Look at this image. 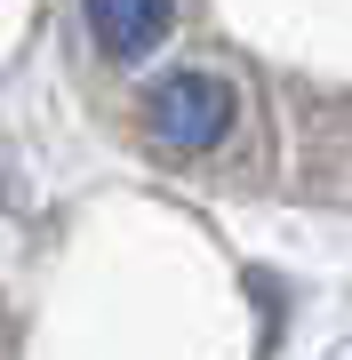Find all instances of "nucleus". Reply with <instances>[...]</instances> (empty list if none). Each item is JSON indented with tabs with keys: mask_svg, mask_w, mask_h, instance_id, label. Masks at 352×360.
<instances>
[{
	"mask_svg": "<svg viewBox=\"0 0 352 360\" xmlns=\"http://www.w3.org/2000/svg\"><path fill=\"white\" fill-rule=\"evenodd\" d=\"M144 129H152L160 153H209L233 129V89L216 72H169L144 104Z\"/></svg>",
	"mask_w": 352,
	"mask_h": 360,
	"instance_id": "f257e3e1",
	"label": "nucleus"
},
{
	"mask_svg": "<svg viewBox=\"0 0 352 360\" xmlns=\"http://www.w3.org/2000/svg\"><path fill=\"white\" fill-rule=\"evenodd\" d=\"M105 56H144L169 40V0H80Z\"/></svg>",
	"mask_w": 352,
	"mask_h": 360,
	"instance_id": "f03ea898",
	"label": "nucleus"
}]
</instances>
